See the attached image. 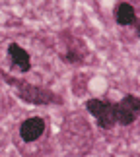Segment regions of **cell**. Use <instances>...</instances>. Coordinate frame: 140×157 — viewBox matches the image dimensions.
<instances>
[{"label": "cell", "instance_id": "7", "mask_svg": "<svg viewBox=\"0 0 140 157\" xmlns=\"http://www.w3.org/2000/svg\"><path fill=\"white\" fill-rule=\"evenodd\" d=\"M134 23H136V35H138V37H140V17H138V20H136Z\"/></svg>", "mask_w": 140, "mask_h": 157}, {"label": "cell", "instance_id": "3", "mask_svg": "<svg viewBox=\"0 0 140 157\" xmlns=\"http://www.w3.org/2000/svg\"><path fill=\"white\" fill-rule=\"evenodd\" d=\"M115 117L121 126H129L140 117V99L136 95H125L119 103H115Z\"/></svg>", "mask_w": 140, "mask_h": 157}, {"label": "cell", "instance_id": "6", "mask_svg": "<svg viewBox=\"0 0 140 157\" xmlns=\"http://www.w3.org/2000/svg\"><path fill=\"white\" fill-rule=\"evenodd\" d=\"M113 16H115V21L123 27L132 25L136 21V12H134V6L130 2H119L113 10Z\"/></svg>", "mask_w": 140, "mask_h": 157}, {"label": "cell", "instance_id": "5", "mask_svg": "<svg viewBox=\"0 0 140 157\" xmlns=\"http://www.w3.org/2000/svg\"><path fill=\"white\" fill-rule=\"evenodd\" d=\"M8 54H10L12 64H14L18 70L27 72L31 68V56H29V52L26 49H22L18 43H10L8 45Z\"/></svg>", "mask_w": 140, "mask_h": 157}, {"label": "cell", "instance_id": "1", "mask_svg": "<svg viewBox=\"0 0 140 157\" xmlns=\"http://www.w3.org/2000/svg\"><path fill=\"white\" fill-rule=\"evenodd\" d=\"M86 111L97 120V126L103 130H111L117 124V117H115V103L103 99H88L86 101Z\"/></svg>", "mask_w": 140, "mask_h": 157}, {"label": "cell", "instance_id": "2", "mask_svg": "<svg viewBox=\"0 0 140 157\" xmlns=\"http://www.w3.org/2000/svg\"><path fill=\"white\" fill-rule=\"evenodd\" d=\"M10 82L18 86V95H20V99L27 101V103H33V105H51V103H57V101H58V97L51 91V89L39 87V86H31V83H18V82H14V78H10L8 83Z\"/></svg>", "mask_w": 140, "mask_h": 157}, {"label": "cell", "instance_id": "4", "mask_svg": "<svg viewBox=\"0 0 140 157\" xmlns=\"http://www.w3.org/2000/svg\"><path fill=\"white\" fill-rule=\"evenodd\" d=\"M45 132V120L41 117H31L26 118L20 126V136L26 144H31L35 140H39L41 134Z\"/></svg>", "mask_w": 140, "mask_h": 157}]
</instances>
